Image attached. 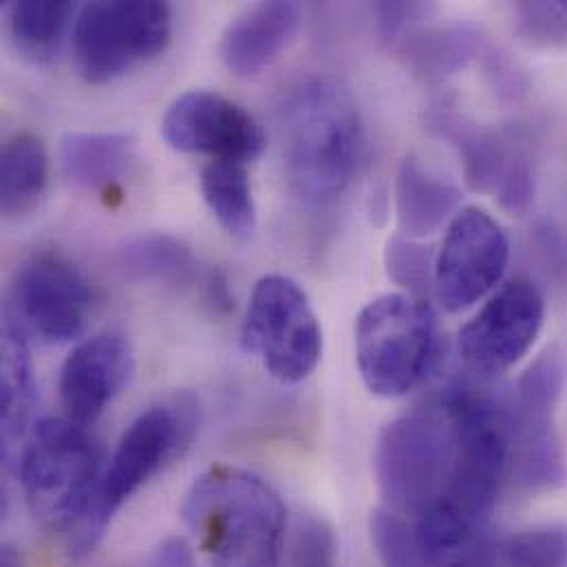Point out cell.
<instances>
[{
  "instance_id": "6da1fadb",
  "label": "cell",
  "mask_w": 567,
  "mask_h": 567,
  "mask_svg": "<svg viewBox=\"0 0 567 567\" xmlns=\"http://www.w3.org/2000/svg\"><path fill=\"white\" fill-rule=\"evenodd\" d=\"M285 171L291 190L313 206L340 199L364 151V128L351 89L331 78L302 80L285 100Z\"/></svg>"
},
{
  "instance_id": "7a4b0ae2",
  "label": "cell",
  "mask_w": 567,
  "mask_h": 567,
  "mask_svg": "<svg viewBox=\"0 0 567 567\" xmlns=\"http://www.w3.org/2000/svg\"><path fill=\"white\" fill-rule=\"evenodd\" d=\"M182 515L210 567H281L285 506L259 475L210 466L186 493Z\"/></svg>"
},
{
  "instance_id": "3957f363",
  "label": "cell",
  "mask_w": 567,
  "mask_h": 567,
  "mask_svg": "<svg viewBox=\"0 0 567 567\" xmlns=\"http://www.w3.org/2000/svg\"><path fill=\"white\" fill-rule=\"evenodd\" d=\"M18 473L33 517L66 535L73 559L89 555L104 475L102 449L89 429L69 417L35 422L20 449Z\"/></svg>"
},
{
  "instance_id": "277c9868",
  "label": "cell",
  "mask_w": 567,
  "mask_h": 567,
  "mask_svg": "<svg viewBox=\"0 0 567 567\" xmlns=\"http://www.w3.org/2000/svg\"><path fill=\"white\" fill-rule=\"evenodd\" d=\"M457 466V433L442 398L389 422L378 437L373 468L384 508L417 519L446 506Z\"/></svg>"
},
{
  "instance_id": "5b68a950",
  "label": "cell",
  "mask_w": 567,
  "mask_h": 567,
  "mask_svg": "<svg viewBox=\"0 0 567 567\" xmlns=\"http://www.w3.org/2000/svg\"><path fill=\"white\" fill-rule=\"evenodd\" d=\"M442 349L433 305L413 293H384L355 320V362L373 395L402 398L437 367Z\"/></svg>"
},
{
  "instance_id": "8992f818",
  "label": "cell",
  "mask_w": 567,
  "mask_h": 567,
  "mask_svg": "<svg viewBox=\"0 0 567 567\" xmlns=\"http://www.w3.org/2000/svg\"><path fill=\"white\" fill-rule=\"evenodd\" d=\"M197 424L199 406L186 393L153 404L133 420L102 475L91 524L93 546H97L115 513L190 446Z\"/></svg>"
},
{
  "instance_id": "52a82bcc",
  "label": "cell",
  "mask_w": 567,
  "mask_h": 567,
  "mask_svg": "<svg viewBox=\"0 0 567 567\" xmlns=\"http://www.w3.org/2000/svg\"><path fill=\"white\" fill-rule=\"evenodd\" d=\"M173 11L155 0L89 2L73 27L75 71L89 84H106L157 58L171 42Z\"/></svg>"
},
{
  "instance_id": "ba28073f",
  "label": "cell",
  "mask_w": 567,
  "mask_h": 567,
  "mask_svg": "<svg viewBox=\"0 0 567 567\" xmlns=\"http://www.w3.org/2000/svg\"><path fill=\"white\" fill-rule=\"evenodd\" d=\"M566 371L564 351L553 347L522 373L508 395L513 433L511 477L530 493H548L566 484V453L557 429Z\"/></svg>"
},
{
  "instance_id": "9c48e42d",
  "label": "cell",
  "mask_w": 567,
  "mask_h": 567,
  "mask_svg": "<svg viewBox=\"0 0 567 567\" xmlns=\"http://www.w3.org/2000/svg\"><path fill=\"white\" fill-rule=\"evenodd\" d=\"M241 340L284 384L309 378L322 355V329L307 293L281 275L255 285Z\"/></svg>"
},
{
  "instance_id": "30bf717a",
  "label": "cell",
  "mask_w": 567,
  "mask_h": 567,
  "mask_svg": "<svg viewBox=\"0 0 567 567\" xmlns=\"http://www.w3.org/2000/svg\"><path fill=\"white\" fill-rule=\"evenodd\" d=\"M371 539L384 567H567L566 526H539L504 537L482 533L444 555L420 557L406 519L380 515L371 524Z\"/></svg>"
},
{
  "instance_id": "8fae6325",
  "label": "cell",
  "mask_w": 567,
  "mask_h": 567,
  "mask_svg": "<svg viewBox=\"0 0 567 567\" xmlns=\"http://www.w3.org/2000/svg\"><path fill=\"white\" fill-rule=\"evenodd\" d=\"M431 126L460 153L464 177L477 193H493L502 208L524 215L535 199V155L522 133L488 131L451 106H435Z\"/></svg>"
},
{
  "instance_id": "7c38bea8",
  "label": "cell",
  "mask_w": 567,
  "mask_h": 567,
  "mask_svg": "<svg viewBox=\"0 0 567 567\" xmlns=\"http://www.w3.org/2000/svg\"><path fill=\"white\" fill-rule=\"evenodd\" d=\"M511 264V239L502 224L477 206L462 208L446 228L435 255L433 289L440 305L460 313L504 281Z\"/></svg>"
},
{
  "instance_id": "4fadbf2b",
  "label": "cell",
  "mask_w": 567,
  "mask_h": 567,
  "mask_svg": "<svg viewBox=\"0 0 567 567\" xmlns=\"http://www.w3.org/2000/svg\"><path fill=\"white\" fill-rule=\"evenodd\" d=\"M546 320V298L526 277L497 287L482 309L462 327L457 349L464 364L493 378L511 371L537 342Z\"/></svg>"
},
{
  "instance_id": "5bb4252c",
  "label": "cell",
  "mask_w": 567,
  "mask_h": 567,
  "mask_svg": "<svg viewBox=\"0 0 567 567\" xmlns=\"http://www.w3.org/2000/svg\"><path fill=\"white\" fill-rule=\"evenodd\" d=\"M11 316L29 336L49 344L80 340L89 327L93 296L84 277L62 257L42 252L16 275Z\"/></svg>"
},
{
  "instance_id": "9a60e30c",
  "label": "cell",
  "mask_w": 567,
  "mask_h": 567,
  "mask_svg": "<svg viewBox=\"0 0 567 567\" xmlns=\"http://www.w3.org/2000/svg\"><path fill=\"white\" fill-rule=\"evenodd\" d=\"M164 140L182 153L213 162H252L266 148L261 124L237 102L215 91H188L164 113Z\"/></svg>"
},
{
  "instance_id": "2e32d148",
  "label": "cell",
  "mask_w": 567,
  "mask_h": 567,
  "mask_svg": "<svg viewBox=\"0 0 567 567\" xmlns=\"http://www.w3.org/2000/svg\"><path fill=\"white\" fill-rule=\"evenodd\" d=\"M135 373L131 342L115 331L82 340L60 371V402L64 417L89 426L128 386Z\"/></svg>"
},
{
  "instance_id": "e0dca14e",
  "label": "cell",
  "mask_w": 567,
  "mask_h": 567,
  "mask_svg": "<svg viewBox=\"0 0 567 567\" xmlns=\"http://www.w3.org/2000/svg\"><path fill=\"white\" fill-rule=\"evenodd\" d=\"M296 2L272 0L244 9L224 31L219 53L228 71L248 78L270 66L293 40L300 27Z\"/></svg>"
},
{
  "instance_id": "ac0fdd59",
  "label": "cell",
  "mask_w": 567,
  "mask_h": 567,
  "mask_svg": "<svg viewBox=\"0 0 567 567\" xmlns=\"http://www.w3.org/2000/svg\"><path fill=\"white\" fill-rule=\"evenodd\" d=\"M460 186L424 164L417 155H406L395 177V217L402 237L424 239L451 224L460 213Z\"/></svg>"
},
{
  "instance_id": "d6986e66",
  "label": "cell",
  "mask_w": 567,
  "mask_h": 567,
  "mask_svg": "<svg viewBox=\"0 0 567 567\" xmlns=\"http://www.w3.org/2000/svg\"><path fill=\"white\" fill-rule=\"evenodd\" d=\"M137 146L126 133H71L62 140L64 177L86 193H111L137 168Z\"/></svg>"
},
{
  "instance_id": "ffe728a7",
  "label": "cell",
  "mask_w": 567,
  "mask_h": 567,
  "mask_svg": "<svg viewBox=\"0 0 567 567\" xmlns=\"http://www.w3.org/2000/svg\"><path fill=\"white\" fill-rule=\"evenodd\" d=\"M35 375L33 360L24 329L11 318L2 327V373H0V422H2V453L9 460L18 453L31 433V417L35 406Z\"/></svg>"
},
{
  "instance_id": "44dd1931",
  "label": "cell",
  "mask_w": 567,
  "mask_h": 567,
  "mask_svg": "<svg viewBox=\"0 0 567 567\" xmlns=\"http://www.w3.org/2000/svg\"><path fill=\"white\" fill-rule=\"evenodd\" d=\"M49 179L44 144L29 133H16L0 153V206L7 217L24 215L42 197Z\"/></svg>"
},
{
  "instance_id": "7402d4cb",
  "label": "cell",
  "mask_w": 567,
  "mask_h": 567,
  "mask_svg": "<svg viewBox=\"0 0 567 567\" xmlns=\"http://www.w3.org/2000/svg\"><path fill=\"white\" fill-rule=\"evenodd\" d=\"M202 193L219 226L235 239L257 230V206L250 177L239 162H210L202 173Z\"/></svg>"
},
{
  "instance_id": "603a6c76",
  "label": "cell",
  "mask_w": 567,
  "mask_h": 567,
  "mask_svg": "<svg viewBox=\"0 0 567 567\" xmlns=\"http://www.w3.org/2000/svg\"><path fill=\"white\" fill-rule=\"evenodd\" d=\"M117 259L126 275L144 281L190 284L199 272V261L193 250L177 237L164 233L128 239Z\"/></svg>"
},
{
  "instance_id": "cb8c5ba5",
  "label": "cell",
  "mask_w": 567,
  "mask_h": 567,
  "mask_svg": "<svg viewBox=\"0 0 567 567\" xmlns=\"http://www.w3.org/2000/svg\"><path fill=\"white\" fill-rule=\"evenodd\" d=\"M73 13L71 2H11L7 16L18 51L33 62H49L58 53Z\"/></svg>"
},
{
  "instance_id": "d4e9b609",
  "label": "cell",
  "mask_w": 567,
  "mask_h": 567,
  "mask_svg": "<svg viewBox=\"0 0 567 567\" xmlns=\"http://www.w3.org/2000/svg\"><path fill=\"white\" fill-rule=\"evenodd\" d=\"M400 44L409 64L433 80L460 71L480 49L477 35L466 27H415L400 40Z\"/></svg>"
},
{
  "instance_id": "484cf974",
  "label": "cell",
  "mask_w": 567,
  "mask_h": 567,
  "mask_svg": "<svg viewBox=\"0 0 567 567\" xmlns=\"http://www.w3.org/2000/svg\"><path fill=\"white\" fill-rule=\"evenodd\" d=\"M384 266L389 279L404 287L406 293L424 298V293L433 287L435 257L415 239L402 235L389 239L384 250Z\"/></svg>"
},
{
  "instance_id": "4316f807",
  "label": "cell",
  "mask_w": 567,
  "mask_h": 567,
  "mask_svg": "<svg viewBox=\"0 0 567 567\" xmlns=\"http://www.w3.org/2000/svg\"><path fill=\"white\" fill-rule=\"evenodd\" d=\"M513 20L517 35L530 47H567V2H517Z\"/></svg>"
},
{
  "instance_id": "83f0119b",
  "label": "cell",
  "mask_w": 567,
  "mask_h": 567,
  "mask_svg": "<svg viewBox=\"0 0 567 567\" xmlns=\"http://www.w3.org/2000/svg\"><path fill=\"white\" fill-rule=\"evenodd\" d=\"M433 7L420 2H380L373 7L378 18V31L386 42H400L420 20L429 16Z\"/></svg>"
},
{
  "instance_id": "f1b7e54d",
  "label": "cell",
  "mask_w": 567,
  "mask_h": 567,
  "mask_svg": "<svg viewBox=\"0 0 567 567\" xmlns=\"http://www.w3.org/2000/svg\"><path fill=\"white\" fill-rule=\"evenodd\" d=\"M155 567H193V557L182 542H168L159 550Z\"/></svg>"
},
{
  "instance_id": "f546056e",
  "label": "cell",
  "mask_w": 567,
  "mask_h": 567,
  "mask_svg": "<svg viewBox=\"0 0 567 567\" xmlns=\"http://www.w3.org/2000/svg\"><path fill=\"white\" fill-rule=\"evenodd\" d=\"M2 567H20V561H18V557L7 548L4 550V555H2Z\"/></svg>"
},
{
  "instance_id": "4dcf8cb0",
  "label": "cell",
  "mask_w": 567,
  "mask_h": 567,
  "mask_svg": "<svg viewBox=\"0 0 567 567\" xmlns=\"http://www.w3.org/2000/svg\"><path fill=\"white\" fill-rule=\"evenodd\" d=\"M293 567H333V564H316V566H293Z\"/></svg>"
}]
</instances>
